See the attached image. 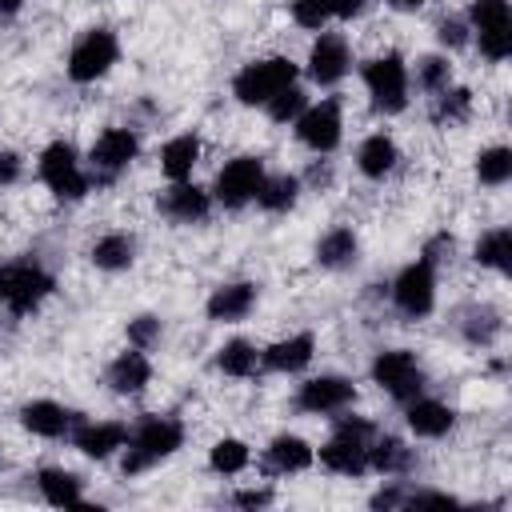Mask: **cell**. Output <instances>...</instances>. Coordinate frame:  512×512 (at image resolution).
<instances>
[{
  "instance_id": "obj_33",
  "label": "cell",
  "mask_w": 512,
  "mask_h": 512,
  "mask_svg": "<svg viewBox=\"0 0 512 512\" xmlns=\"http://www.w3.org/2000/svg\"><path fill=\"white\" fill-rule=\"evenodd\" d=\"M248 460H252V452H248V444L236 440V436L216 440L212 452H208V464H212V472H220V476H236V472H244Z\"/></svg>"
},
{
  "instance_id": "obj_43",
  "label": "cell",
  "mask_w": 512,
  "mask_h": 512,
  "mask_svg": "<svg viewBox=\"0 0 512 512\" xmlns=\"http://www.w3.org/2000/svg\"><path fill=\"white\" fill-rule=\"evenodd\" d=\"M232 500H236L240 508H260V504L272 500V492H268V488H244V492H236Z\"/></svg>"
},
{
  "instance_id": "obj_34",
  "label": "cell",
  "mask_w": 512,
  "mask_h": 512,
  "mask_svg": "<svg viewBox=\"0 0 512 512\" xmlns=\"http://www.w3.org/2000/svg\"><path fill=\"white\" fill-rule=\"evenodd\" d=\"M476 176H480V184H488V188L508 184V180H512V152H508L504 144L484 148V152L476 156Z\"/></svg>"
},
{
  "instance_id": "obj_13",
  "label": "cell",
  "mask_w": 512,
  "mask_h": 512,
  "mask_svg": "<svg viewBox=\"0 0 512 512\" xmlns=\"http://www.w3.org/2000/svg\"><path fill=\"white\" fill-rule=\"evenodd\" d=\"M136 152H140V140H136L132 128H104V132L92 140L88 160H92V172H96V176L112 180L116 172H124V168L136 160Z\"/></svg>"
},
{
  "instance_id": "obj_3",
  "label": "cell",
  "mask_w": 512,
  "mask_h": 512,
  "mask_svg": "<svg viewBox=\"0 0 512 512\" xmlns=\"http://www.w3.org/2000/svg\"><path fill=\"white\" fill-rule=\"evenodd\" d=\"M296 84V64L288 56H268V60H252L232 76V96L248 108L268 104L280 88Z\"/></svg>"
},
{
  "instance_id": "obj_28",
  "label": "cell",
  "mask_w": 512,
  "mask_h": 512,
  "mask_svg": "<svg viewBox=\"0 0 512 512\" xmlns=\"http://www.w3.org/2000/svg\"><path fill=\"white\" fill-rule=\"evenodd\" d=\"M356 256H360V240L352 228H332L316 244V260L324 268H348V264H356Z\"/></svg>"
},
{
  "instance_id": "obj_26",
  "label": "cell",
  "mask_w": 512,
  "mask_h": 512,
  "mask_svg": "<svg viewBox=\"0 0 512 512\" xmlns=\"http://www.w3.org/2000/svg\"><path fill=\"white\" fill-rule=\"evenodd\" d=\"M396 160H400V148H396V140L384 136V132L368 136V140L356 148V164H360V172H364L368 180H384V176L396 168Z\"/></svg>"
},
{
  "instance_id": "obj_40",
  "label": "cell",
  "mask_w": 512,
  "mask_h": 512,
  "mask_svg": "<svg viewBox=\"0 0 512 512\" xmlns=\"http://www.w3.org/2000/svg\"><path fill=\"white\" fill-rule=\"evenodd\" d=\"M436 36H440V44H444V48H460V44L468 40V24H464V20H456V16H448V20H440Z\"/></svg>"
},
{
  "instance_id": "obj_46",
  "label": "cell",
  "mask_w": 512,
  "mask_h": 512,
  "mask_svg": "<svg viewBox=\"0 0 512 512\" xmlns=\"http://www.w3.org/2000/svg\"><path fill=\"white\" fill-rule=\"evenodd\" d=\"M404 504H444V508H452L456 496H448V492H408Z\"/></svg>"
},
{
  "instance_id": "obj_18",
  "label": "cell",
  "mask_w": 512,
  "mask_h": 512,
  "mask_svg": "<svg viewBox=\"0 0 512 512\" xmlns=\"http://www.w3.org/2000/svg\"><path fill=\"white\" fill-rule=\"evenodd\" d=\"M72 444H76L84 456H92V460H108L116 448H124V444H128V424H120V420L80 424V428L72 432Z\"/></svg>"
},
{
  "instance_id": "obj_24",
  "label": "cell",
  "mask_w": 512,
  "mask_h": 512,
  "mask_svg": "<svg viewBox=\"0 0 512 512\" xmlns=\"http://www.w3.org/2000/svg\"><path fill=\"white\" fill-rule=\"evenodd\" d=\"M36 488H40V496L52 508H80L84 504V488H80V476L76 472L44 468V472H36Z\"/></svg>"
},
{
  "instance_id": "obj_42",
  "label": "cell",
  "mask_w": 512,
  "mask_h": 512,
  "mask_svg": "<svg viewBox=\"0 0 512 512\" xmlns=\"http://www.w3.org/2000/svg\"><path fill=\"white\" fill-rule=\"evenodd\" d=\"M20 156L16 152H8V148H0V188H8V184H16L20 180Z\"/></svg>"
},
{
  "instance_id": "obj_1",
  "label": "cell",
  "mask_w": 512,
  "mask_h": 512,
  "mask_svg": "<svg viewBox=\"0 0 512 512\" xmlns=\"http://www.w3.org/2000/svg\"><path fill=\"white\" fill-rule=\"evenodd\" d=\"M184 444V424L172 416H144L132 432H128V456H124V476H136L144 468H152L156 460L172 456Z\"/></svg>"
},
{
  "instance_id": "obj_29",
  "label": "cell",
  "mask_w": 512,
  "mask_h": 512,
  "mask_svg": "<svg viewBox=\"0 0 512 512\" xmlns=\"http://www.w3.org/2000/svg\"><path fill=\"white\" fill-rule=\"evenodd\" d=\"M136 260V240L128 232H108L92 244V264L104 268V272H120Z\"/></svg>"
},
{
  "instance_id": "obj_39",
  "label": "cell",
  "mask_w": 512,
  "mask_h": 512,
  "mask_svg": "<svg viewBox=\"0 0 512 512\" xmlns=\"http://www.w3.org/2000/svg\"><path fill=\"white\" fill-rule=\"evenodd\" d=\"M156 336H160V320H156V316L144 312V316L128 320V344H132V348H152Z\"/></svg>"
},
{
  "instance_id": "obj_31",
  "label": "cell",
  "mask_w": 512,
  "mask_h": 512,
  "mask_svg": "<svg viewBox=\"0 0 512 512\" xmlns=\"http://www.w3.org/2000/svg\"><path fill=\"white\" fill-rule=\"evenodd\" d=\"M216 368H220L224 376L244 380V376H252V372L260 368V352H256V344H248V340H228V344L216 352Z\"/></svg>"
},
{
  "instance_id": "obj_36",
  "label": "cell",
  "mask_w": 512,
  "mask_h": 512,
  "mask_svg": "<svg viewBox=\"0 0 512 512\" xmlns=\"http://www.w3.org/2000/svg\"><path fill=\"white\" fill-rule=\"evenodd\" d=\"M264 108H268V116H272L276 124H288V120H296V116L308 108V100H304L300 84H288V88H280Z\"/></svg>"
},
{
  "instance_id": "obj_9",
  "label": "cell",
  "mask_w": 512,
  "mask_h": 512,
  "mask_svg": "<svg viewBox=\"0 0 512 512\" xmlns=\"http://www.w3.org/2000/svg\"><path fill=\"white\" fill-rule=\"evenodd\" d=\"M372 380L392 396V400H412L424 388V368L408 348H388L372 360Z\"/></svg>"
},
{
  "instance_id": "obj_2",
  "label": "cell",
  "mask_w": 512,
  "mask_h": 512,
  "mask_svg": "<svg viewBox=\"0 0 512 512\" xmlns=\"http://www.w3.org/2000/svg\"><path fill=\"white\" fill-rule=\"evenodd\" d=\"M52 296V276L36 260H8L0 264V304L16 316L36 312Z\"/></svg>"
},
{
  "instance_id": "obj_23",
  "label": "cell",
  "mask_w": 512,
  "mask_h": 512,
  "mask_svg": "<svg viewBox=\"0 0 512 512\" xmlns=\"http://www.w3.org/2000/svg\"><path fill=\"white\" fill-rule=\"evenodd\" d=\"M456 424V412L448 408V404H440V400H408V428L416 432V436H424V440H436V436H444L448 428Z\"/></svg>"
},
{
  "instance_id": "obj_17",
  "label": "cell",
  "mask_w": 512,
  "mask_h": 512,
  "mask_svg": "<svg viewBox=\"0 0 512 512\" xmlns=\"http://www.w3.org/2000/svg\"><path fill=\"white\" fill-rule=\"evenodd\" d=\"M104 376H108V388H112V392L136 396V392H144L148 380H152V360L144 356V348H128V352H120V356L108 364Z\"/></svg>"
},
{
  "instance_id": "obj_19",
  "label": "cell",
  "mask_w": 512,
  "mask_h": 512,
  "mask_svg": "<svg viewBox=\"0 0 512 512\" xmlns=\"http://www.w3.org/2000/svg\"><path fill=\"white\" fill-rule=\"evenodd\" d=\"M312 352H316L312 332H296V336H288V340L268 344V348L260 352V364H264L268 372H300V368L312 364Z\"/></svg>"
},
{
  "instance_id": "obj_27",
  "label": "cell",
  "mask_w": 512,
  "mask_h": 512,
  "mask_svg": "<svg viewBox=\"0 0 512 512\" xmlns=\"http://www.w3.org/2000/svg\"><path fill=\"white\" fill-rule=\"evenodd\" d=\"M368 468L380 476H404L412 468V448L396 436H372L368 440Z\"/></svg>"
},
{
  "instance_id": "obj_14",
  "label": "cell",
  "mask_w": 512,
  "mask_h": 512,
  "mask_svg": "<svg viewBox=\"0 0 512 512\" xmlns=\"http://www.w3.org/2000/svg\"><path fill=\"white\" fill-rule=\"evenodd\" d=\"M352 400H356V388H352V380H344V376H312V380H304L300 392H296V408H300V412H312V416L344 412Z\"/></svg>"
},
{
  "instance_id": "obj_41",
  "label": "cell",
  "mask_w": 512,
  "mask_h": 512,
  "mask_svg": "<svg viewBox=\"0 0 512 512\" xmlns=\"http://www.w3.org/2000/svg\"><path fill=\"white\" fill-rule=\"evenodd\" d=\"M452 248H456V240H452V236H436V240H428V244H424V256H420V260H428V264L436 268L444 256H452Z\"/></svg>"
},
{
  "instance_id": "obj_8",
  "label": "cell",
  "mask_w": 512,
  "mask_h": 512,
  "mask_svg": "<svg viewBox=\"0 0 512 512\" xmlns=\"http://www.w3.org/2000/svg\"><path fill=\"white\" fill-rule=\"evenodd\" d=\"M472 32L480 40V52L488 60L512 56V12L508 0H472Z\"/></svg>"
},
{
  "instance_id": "obj_22",
  "label": "cell",
  "mask_w": 512,
  "mask_h": 512,
  "mask_svg": "<svg viewBox=\"0 0 512 512\" xmlns=\"http://www.w3.org/2000/svg\"><path fill=\"white\" fill-rule=\"evenodd\" d=\"M316 460V452L308 448V440H300V436H276L268 448H264V472H272V476H288V472H304L308 464Z\"/></svg>"
},
{
  "instance_id": "obj_35",
  "label": "cell",
  "mask_w": 512,
  "mask_h": 512,
  "mask_svg": "<svg viewBox=\"0 0 512 512\" xmlns=\"http://www.w3.org/2000/svg\"><path fill=\"white\" fill-rule=\"evenodd\" d=\"M468 112H472V92L468 88H440L436 108H432L436 124H460V120H468Z\"/></svg>"
},
{
  "instance_id": "obj_47",
  "label": "cell",
  "mask_w": 512,
  "mask_h": 512,
  "mask_svg": "<svg viewBox=\"0 0 512 512\" xmlns=\"http://www.w3.org/2000/svg\"><path fill=\"white\" fill-rule=\"evenodd\" d=\"M24 8V0H0V20H12Z\"/></svg>"
},
{
  "instance_id": "obj_4",
  "label": "cell",
  "mask_w": 512,
  "mask_h": 512,
  "mask_svg": "<svg viewBox=\"0 0 512 512\" xmlns=\"http://www.w3.org/2000/svg\"><path fill=\"white\" fill-rule=\"evenodd\" d=\"M372 424L368 420H352L344 416L332 432V440L320 448V464L336 476H360L368 472V440H372Z\"/></svg>"
},
{
  "instance_id": "obj_11",
  "label": "cell",
  "mask_w": 512,
  "mask_h": 512,
  "mask_svg": "<svg viewBox=\"0 0 512 512\" xmlns=\"http://www.w3.org/2000/svg\"><path fill=\"white\" fill-rule=\"evenodd\" d=\"M392 304H396L408 320L428 316L432 304H436V268H432L428 260L408 264V268L392 280Z\"/></svg>"
},
{
  "instance_id": "obj_10",
  "label": "cell",
  "mask_w": 512,
  "mask_h": 512,
  "mask_svg": "<svg viewBox=\"0 0 512 512\" xmlns=\"http://www.w3.org/2000/svg\"><path fill=\"white\" fill-rule=\"evenodd\" d=\"M264 160L260 156H236V160H228L220 172H216V200L224 204V208H244L248 200H256V192H260V184H264Z\"/></svg>"
},
{
  "instance_id": "obj_21",
  "label": "cell",
  "mask_w": 512,
  "mask_h": 512,
  "mask_svg": "<svg viewBox=\"0 0 512 512\" xmlns=\"http://www.w3.org/2000/svg\"><path fill=\"white\" fill-rule=\"evenodd\" d=\"M20 424H24L32 436L56 440V436H68V432H72V412H68L64 404H56V400H32V404L20 408Z\"/></svg>"
},
{
  "instance_id": "obj_32",
  "label": "cell",
  "mask_w": 512,
  "mask_h": 512,
  "mask_svg": "<svg viewBox=\"0 0 512 512\" xmlns=\"http://www.w3.org/2000/svg\"><path fill=\"white\" fill-rule=\"evenodd\" d=\"M296 196H300V180L296 176H264V184L256 192V204L276 216V212H288L296 204Z\"/></svg>"
},
{
  "instance_id": "obj_30",
  "label": "cell",
  "mask_w": 512,
  "mask_h": 512,
  "mask_svg": "<svg viewBox=\"0 0 512 512\" xmlns=\"http://www.w3.org/2000/svg\"><path fill=\"white\" fill-rule=\"evenodd\" d=\"M472 256H476L480 268H496V272H504L508 260H512V232H508V228H488V232L476 240Z\"/></svg>"
},
{
  "instance_id": "obj_38",
  "label": "cell",
  "mask_w": 512,
  "mask_h": 512,
  "mask_svg": "<svg viewBox=\"0 0 512 512\" xmlns=\"http://www.w3.org/2000/svg\"><path fill=\"white\" fill-rule=\"evenodd\" d=\"M448 60L444 56H424L420 64H416V84L424 88V92H440V88H448Z\"/></svg>"
},
{
  "instance_id": "obj_44",
  "label": "cell",
  "mask_w": 512,
  "mask_h": 512,
  "mask_svg": "<svg viewBox=\"0 0 512 512\" xmlns=\"http://www.w3.org/2000/svg\"><path fill=\"white\" fill-rule=\"evenodd\" d=\"M364 4H368V0H328V8H332L336 20H352V16H360Z\"/></svg>"
},
{
  "instance_id": "obj_7",
  "label": "cell",
  "mask_w": 512,
  "mask_h": 512,
  "mask_svg": "<svg viewBox=\"0 0 512 512\" xmlns=\"http://www.w3.org/2000/svg\"><path fill=\"white\" fill-rule=\"evenodd\" d=\"M116 56H120L116 36H112L108 28H88V32L72 44V52H68V80L92 84V80L108 76V68L116 64Z\"/></svg>"
},
{
  "instance_id": "obj_16",
  "label": "cell",
  "mask_w": 512,
  "mask_h": 512,
  "mask_svg": "<svg viewBox=\"0 0 512 512\" xmlns=\"http://www.w3.org/2000/svg\"><path fill=\"white\" fill-rule=\"evenodd\" d=\"M208 208H212V196H208L204 188L188 184V180H176V184L160 196V212H164L168 220H176V224H196V220L208 216Z\"/></svg>"
},
{
  "instance_id": "obj_37",
  "label": "cell",
  "mask_w": 512,
  "mask_h": 512,
  "mask_svg": "<svg viewBox=\"0 0 512 512\" xmlns=\"http://www.w3.org/2000/svg\"><path fill=\"white\" fill-rule=\"evenodd\" d=\"M292 20L300 28L324 32V24L332 20V8H328V0H292Z\"/></svg>"
},
{
  "instance_id": "obj_6",
  "label": "cell",
  "mask_w": 512,
  "mask_h": 512,
  "mask_svg": "<svg viewBox=\"0 0 512 512\" xmlns=\"http://www.w3.org/2000/svg\"><path fill=\"white\" fill-rule=\"evenodd\" d=\"M364 88L376 112H400L408 104V64L400 52H384L364 64Z\"/></svg>"
},
{
  "instance_id": "obj_45",
  "label": "cell",
  "mask_w": 512,
  "mask_h": 512,
  "mask_svg": "<svg viewBox=\"0 0 512 512\" xmlns=\"http://www.w3.org/2000/svg\"><path fill=\"white\" fill-rule=\"evenodd\" d=\"M408 500V492H400V488H380L376 496H372V508H400Z\"/></svg>"
},
{
  "instance_id": "obj_25",
  "label": "cell",
  "mask_w": 512,
  "mask_h": 512,
  "mask_svg": "<svg viewBox=\"0 0 512 512\" xmlns=\"http://www.w3.org/2000/svg\"><path fill=\"white\" fill-rule=\"evenodd\" d=\"M196 164H200V140H196L192 132L172 136V140L160 148V172H164L172 184H176V180H188Z\"/></svg>"
},
{
  "instance_id": "obj_15",
  "label": "cell",
  "mask_w": 512,
  "mask_h": 512,
  "mask_svg": "<svg viewBox=\"0 0 512 512\" xmlns=\"http://www.w3.org/2000/svg\"><path fill=\"white\" fill-rule=\"evenodd\" d=\"M352 56H348V40L340 32H320L312 40V52H308V76L316 84H336L344 80Z\"/></svg>"
},
{
  "instance_id": "obj_48",
  "label": "cell",
  "mask_w": 512,
  "mask_h": 512,
  "mask_svg": "<svg viewBox=\"0 0 512 512\" xmlns=\"http://www.w3.org/2000/svg\"><path fill=\"white\" fill-rule=\"evenodd\" d=\"M424 0H388V8H396V12H416Z\"/></svg>"
},
{
  "instance_id": "obj_20",
  "label": "cell",
  "mask_w": 512,
  "mask_h": 512,
  "mask_svg": "<svg viewBox=\"0 0 512 512\" xmlns=\"http://www.w3.org/2000/svg\"><path fill=\"white\" fill-rule=\"evenodd\" d=\"M252 308H256V284H248V280L220 284V288L208 296V316L220 320V324H236V320H244Z\"/></svg>"
},
{
  "instance_id": "obj_5",
  "label": "cell",
  "mask_w": 512,
  "mask_h": 512,
  "mask_svg": "<svg viewBox=\"0 0 512 512\" xmlns=\"http://www.w3.org/2000/svg\"><path fill=\"white\" fill-rule=\"evenodd\" d=\"M40 180L48 184V192H56L60 200H80L88 192V172L80 168V156L68 140H52L44 152H40V164H36Z\"/></svg>"
},
{
  "instance_id": "obj_12",
  "label": "cell",
  "mask_w": 512,
  "mask_h": 512,
  "mask_svg": "<svg viewBox=\"0 0 512 512\" xmlns=\"http://www.w3.org/2000/svg\"><path fill=\"white\" fill-rule=\"evenodd\" d=\"M292 124H296V136H300L304 148H312V152H332V148L340 144V128H344L340 100L308 104Z\"/></svg>"
}]
</instances>
